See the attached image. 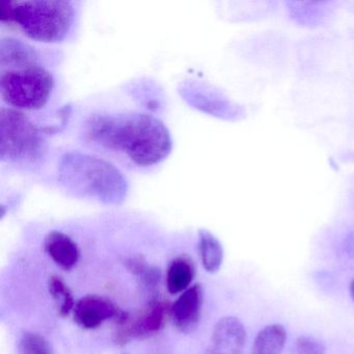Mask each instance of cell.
I'll use <instances>...</instances> for the list:
<instances>
[{
  "mask_svg": "<svg viewBox=\"0 0 354 354\" xmlns=\"http://www.w3.org/2000/svg\"><path fill=\"white\" fill-rule=\"evenodd\" d=\"M204 292L201 285L188 288L171 308V319L178 330L189 333L198 327L202 313Z\"/></svg>",
  "mask_w": 354,
  "mask_h": 354,
  "instance_id": "obj_9",
  "label": "cell"
},
{
  "mask_svg": "<svg viewBox=\"0 0 354 354\" xmlns=\"http://www.w3.org/2000/svg\"><path fill=\"white\" fill-rule=\"evenodd\" d=\"M345 248L348 254L354 258V232H351L346 238Z\"/></svg>",
  "mask_w": 354,
  "mask_h": 354,
  "instance_id": "obj_18",
  "label": "cell"
},
{
  "mask_svg": "<svg viewBox=\"0 0 354 354\" xmlns=\"http://www.w3.org/2000/svg\"><path fill=\"white\" fill-rule=\"evenodd\" d=\"M126 266L130 271L140 277L145 285L148 287H155L160 279L159 269L149 267L146 261L142 260L140 257L129 259L126 262Z\"/></svg>",
  "mask_w": 354,
  "mask_h": 354,
  "instance_id": "obj_16",
  "label": "cell"
},
{
  "mask_svg": "<svg viewBox=\"0 0 354 354\" xmlns=\"http://www.w3.org/2000/svg\"><path fill=\"white\" fill-rule=\"evenodd\" d=\"M59 180L77 196H90L106 204H118L127 194V182L115 165L82 153H68L63 157Z\"/></svg>",
  "mask_w": 354,
  "mask_h": 354,
  "instance_id": "obj_3",
  "label": "cell"
},
{
  "mask_svg": "<svg viewBox=\"0 0 354 354\" xmlns=\"http://www.w3.org/2000/svg\"><path fill=\"white\" fill-rule=\"evenodd\" d=\"M45 151V140L32 120L13 109L0 113V157L13 163L36 162Z\"/></svg>",
  "mask_w": 354,
  "mask_h": 354,
  "instance_id": "obj_5",
  "label": "cell"
},
{
  "mask_svg": "<svg viewBox=\"0 0 354 354\" xmlns=\"http://www.w3.org/2000/svg\"><path fill=\"white\" fill-rule=\"evenodd\" d=\"M48 290L51 297L55 300L59 316L63 318L69 316L70 313L73 312L76 302L73 293L67 283L62 277L53 275L49 279Z\"/></svg>",
  "mask_w": 354,
  "mask_h": 354,
  "instance_id": "obj_14",
  "label": "cell"
},
{
  "mask_svg": "<svg viewBox=\"0 0 354 354\" xmlns=\"http://www.w3.org/2000/svg\"><path fill=\"white\" fill-rule=\"evenodd\" d=\"M0 19L15 26L22 35L44 44L65 41L75 22L74 3L66 0L5 1Z\"/></svg>",
  "mask_w": 354,
  "mask_h": 354,
  "instance_id": "obj_2",
  "label": "cell"
},
{
  "mask_svg": "<svg viewBox=\"0 0 354 354\" xmlns=\"http://www.w3.org/2000/svg\"><path fill=\"white\" fill-rule=\"evenodd\" d=\"M169 310H171L169 304L161 299L152 300L133 316L121 310L117 318L115 342L120 345H125L132 339L153 337L162 329Z\"/></svg>",
  "mask_w": 354,
  "mask_h": 354,
  "instance_id": "obj_6",
  "label": "cell"
},
{
  "mask_svg": "<svg viewBox=\"0 0 354 354\" xmlns=\"http://www.w3.org/2000/svg\"><path fill=\"white\" fill-rule=\"evenodd\" d=\"M44 248L53 262L64 270H71L80 260V248L76 242L63 232L53 231L47 234Z\"/></svg>",
  "mask_w": 354,
  "mask_h": 354,
  "instance_id": "obj_10",
  "label": "cell"
},
{
  "mask_svg": "<svg viewBox=\"0 0 354 354\" xmlns=\"http://www.w3.org/2000/svg\"><path fill=\"white\" fill-rule=\"evenodd\" d=\"M19 354H51L48 341L36 333H26L20 337Z\"/></svg>",
  "mask_w": 354,
  "mask_h": 354,
  "instance_id": "obj_15",
  "label": "cell"
},
{
  "mask_svg": "<svg viewBox=\"0 0 354 354\" xmlns=\"http://www.w3.org/2000/svg\"><path fill=\"white\" fill-rule=\"evenodd\" d=\"M292 354H326V347L320 339L304 335L296 339Z\"/></svg>",
  "mask_w": 354,
  "mask_h": 354,
  "instance_id": "obj_17",
  "label": "cell"
},
{
  "mask_svg": "<svg viewBox=\"0 0 354 354\" xmlns=\"http://www.w3.org/2000/svg\"><path fill=\"white\" fill-rule=\"evenodd\" d=\"M287 341V331L279 323L267 325L254 339L252 354H281Z\"/></svg>",
  "mask_w": 354,
  "mask_h": 354,
  "instance_id": "obj_12",
  "label": "cell"
},
{
  "mask_svg": "<svg viewBox=\"0 0 354 354\" xmlns=\"http://www.w3.org/2000/svg\"><path fill=\"white\" fill-rule=\"evenodd\" d=\"M196 275V267L192 259L180 256L174 259L167 271V287L169 293L179 294L190 288Z\"/></svg>",
  "mask_w": 354,
  "mask_h": 354,
  "instance_id": "obj_11",
  "label": "cell"
},
{
  "mask_svg": "<svg viewBox=\"0 0 354 354\" xmlns=\"http://www.w3.org/2000/svg\"><path fill=\"white\" fill-rule=\"evenodd\" d=\"M84 136L94 148L122 154L140 167L158 165L173 149L167 126L149 113H93L84 122Z\"/></svg>",
  "mask_w": 354,
  "mask_h": 354,
  "instance_id": "obj_1",
  "label": "cell"
},
{
  "mask_svg": "<svg viewBox=\"0 0 354 354\" xmlns=\"http://www.w3.org/2000/svg\"><path fill=\"white\" fill-rule=\"evenodd\" d=\"M121 310L104 296L86 295L76 301L74 321L82 329H96L109 319H117Z\"/></svg>",
  "mask_w": 354,
  "mask_h": 354,
  "instance_id": "obj_7",
  "label": "cell"
},
{
  "mask_svg": "<svg viewBox=\"0 0 354 354\" xmlns=\"http://www.w3.org/2000/svg\"><path fill=\"white\" fill-rule=\"evenodd\" d=\"M350 296H351L352 300L354 301V279H352L351 283L349 287Z\"/></svg>",
  "mask_w": 354,
  "mask_h": 354,
  "instance_id": "obj_19",
  "label": "cell"
},
{
  "mask_svg": "<svg viewBox=\"0 0 354 354\" xmlns=\"http://www.w3.org/2000/svg\"><path fill=\"white\" fill-rule=\"evenodd\" d=\"M245 342L246 330L241 321L236 317H225L215 325L206 354H242Z\"/></svg>",
  "mask_w": 354,
  "mask_h": 354,
  "instance_id": "obj_8",
  "label": "cell"
},
{
  "mask_svg": "<svg viewBox=\"0 0 354 354\" xmlns=\"http://www.w3.org/2000/svg\"><path fill=\"white\" fill-rule=\"evenodd\" d=\"M0 93L9 109L38 111L50 100L55 82L53 73L42 64L1 68Z\"/></svg>",
  "mask_w": 354,
  "mask_h": 354,
  "instance_id": "obj_4",
  "label": "cell"
},
{
  "mask_svg": "<svg viewBox=\"0 0 354 354\" xmlns=\"http://www.w3.org/2000/svg\"><path fill=\"white\" fill-rule=\"evenodd\" d=\"M198 252L205 270L216 273L223 262V248L221 241L207 230L198 232Z\"/></svg>",
  "mask_w": 354,
  "mask_h": 354,
  "instance_id": "obj_13",
  "label": "cell"
}]
</instances>
